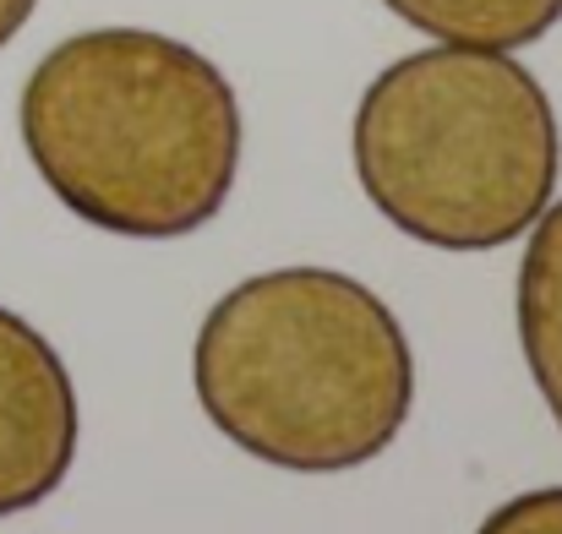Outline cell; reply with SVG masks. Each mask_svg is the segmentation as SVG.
<instances>
[{
    "instance_id": "obj_1",
    "label": "cell",
    "mask_w": 562,
    "mask_h": 534,
    "mask_svg": "<svg viewBox=\"0 0 562 534\" xmlns=\"http://www.w3.org/2000/svg\"><path fill=\"white\" fill-rule=\"evenodd\" d=\"M16 132L55 202L121 240H187L240 180L246 115L187 38L88 27L22 82Z\"/></svg>"
},
{
    "instance_id": "obj_2",
    "label": "cell",
    "mask_w": 562,
    "mask_h": 534,
    "mask_svg": "<svg viewBox=\"0 0 562 534\" xmlns=\"http://www.w3.org/2000/svg\"><path fill=\"white\" fill-rule=\"evenodd\" d=\"M191 393L246 458L350 475L415 409V350L393 306L339 268H268L213 300L191 344Z\"/></svg>"
},
{
    "instance_id": "obj_3",
    "label": "cell",
    "mask_w": 562,
    "mask_h": 534,
    "mask_svg": "<svg viewBox=\"0 0 562 534\" xmlns=\"http://www.w3.org/2000/svg\"><path fill=\"white\" fill-rule=\"evenodd\" d=\"M376 213L431 251H503L558 196L552 93L508 49L437 44L376 71L350 126Z\"/></svg>"
},
{
    "instance_id": "obj_4",
    "label": "cell",
    "mask_w": 562,
    "mask_h": 534,
    "mask_svg": "<svg viewBox=\"0 0 562 534\" xmlns=\"http://www.w3.org/2000/svg\"><path fill=\"white\" fill-rule=\"evenodd\" d=\"M82 442L77 382L60 350L11 306H0V519L49 502Z\"/></svg>"
},
{
    "instance_id": "obj_5",
    "label": "cell",
    "mask_w": 562,
    "mask_h": 534,
    "mask_svg": "<svg viewBox=\"0 0 562 534\" xmlns=\"http://www.w3.org/2000/svg\"><path fill=\"white\" fill-rule=\"evenodd\" d=\"M514 317H519V350L530 365V382L562 431V196H552L547 213L525 229Z\"/></svg>"
},
{
    "instance_id": "obj_6",
    "label": "cell",
    "mask_w": 562,
    "mask_h": 534,
    "mask_svg": "<svg viewBox=\"0 0 562 534\" xmlns=\"http://www.w3.org/2000/svg\"><path fill=\"white\" fill-rule=\"evenodd\" d=\"M398 22L437 44L464 49H525L562 22V0H382Z\"/></svg>"
},
{
    "instance_id": "obj_7",
    "label": "cell",
    "mask_w": 562,
    "mask_h": 534,
    "mask_svg": "<svg viewBox=\"0 0 562 534\" xmlns=\"http://www.w3.org/2000/svg\"><path fill=\"white\" fill-rule=\"evenodd\" d=\"M475 534H562V486H541L492 508Z\"/></svg>"
},
{
    "instance_id": "obj_8",
    "label": "cell",
    "mask_w": 562,
    "mask_h": 534,
    "mask_svg": "<svg viewBox=\"0 0 562 534\" xmlns=\"http://www.w3.org/2000/svg\"><path fill=\"white\" fill-rule=\"evenodd\" d=\"M33 11H38V0H0V49L33 22Z\"/></svg>"
}]
</instances>
